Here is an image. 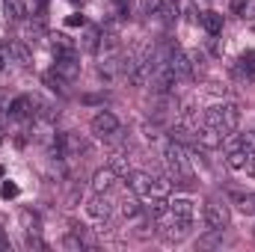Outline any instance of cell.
Segmentation results:
<instances>
[{
	"label": "cell",
	"mask_w": 255,
	"mask_h": 252,
	"mask_svg": "<svg viewBox=\"0 0 255 252\" xmlns=\"http://www.w3.org/2000/svg\"><path fill=\"white\" fill-rule=\"evenodd\" d=\"M122 214H125V217H136V214H139V205H136V193L122 199Z\"/></svg>",
	"instance_id": "obj_24"
},
{
	"label": "cell",
	"mask_w": 255,
	"mask_h": 252,
	"mask_svg": "<svg viewBox=\"0 0 255 252\" xmlns=\"http://www.w3.org/2000/svg\"><path fill=\"white\" fill-rule=\"evenodd\" d=\"M3 9H6V18L9 21H24V15H27L24 0H3Z\"/></svg>",
	"instance_id": "obj_16"
},
{
	"label": "cell",
	"mask_w": 255,
	"mask_h": 252,
	"mask_svg": "<svg viewBox=\"0 0 255 252\" xmlns=\"http://www.w3.org/2000/svg\"><path fill=\"white\" fill-rule=\"evenodd\" d=\"M205 125L217 127L223 136H229V133H235L238 125H241V107L238 104H217V107H211L205 113Z\"/></svg>",
	"instance_id": "obj_1"
},
{
	"label": "cell",
	"mask_w": 255,
	"mask_h": 252,
	"mask_svg": "<svg viewBox=\"0 0 255 252\" xmlns=\"http://www.w3.org/2000/svg\"><path fill=\"white\" fill-rule=\"evenodd\" d=\"M6 48H9V57H15V63L30 65V51H27V48H24L21 42H9Z\"/></svg>",
	"instance_id": "obj_19"
},
{
	"label": "cell",
	"mask_w": 255,
	"mask_h": 252,
	"mask_svg": "<svg viewBox=\"0 0 255 252\" xmlns=\"http://www.w3.org/2000/svg\"><path fill=\"white\" fill-rule=\"evenodd\" d=\"M54 54H57V57H77V54H74V42H71L65 33H57V36H54Z\"/></svg>",
	"instance_id": "obj_14"
},
{
	"label": "cell",
	"mask_w": 255,
	"mask_h": 252,
	"mask_svg": "<svg viewBox=\"0 0 255 252\" xmlns=\"http://www.w3.org/2000/svg\"><path fill=\"white\" fill-rule=\"evenodd\" d=\"M199 21H202V27H205L211 36H220V30H223V15H220V12H211V9H208V12L199 15Z\"/></svg>",
	"instance_id": "obj_12"
},
{
	"label": "cell",
	"mask_w": 255,
	"mask_h": 252,
	"mask_svg": "<svg viewBox=\"0 0 255 252\" xmlns=\"http://www.w3.org/2000/svg\"><path fill=\"white\" fill-rule=\"evenodd\" d=\"M235 202H238V208H241L244 214H255V193H247V196H235Z\"/></svg>",
	"instance_id": "obj_21"
},
{
	"label": "cell",
	"mask_w": 255,
	"mask_h": 252,
	"mask_svg": "<svg viewBox=\"0 0 255 252\" xmlns=\"http://www.w3.org/2000/svg\"><path fill=\"white\" fill-rule=\"evenodd\" d=\"M45 83L54 89V92H60V95H65V80L57 74V71H51V74H45Z\"/></svg>",
	"instance_id": "obj_22"
},
{
	"label": "cell",
	"mask_w": 255,
	"mask_h": 252,
	"mask_svg": "<svg viewBox=\"0 0 255 252\" xmlns=\"http://www.w3.org/2000/svg\"><path fill=\"white\" fill-rule=\"evenodd\" d=\"M27 247H30V250H45L42 238H39V235H33V232H27Z\"/></svg>",
	"instance_id": "obj_27"
},
{
	"label": "cell",
	"mask_w": 255,
	"mask_h": 252,
	"mask_svg": "<svg viewBox=\"0 0 255 252\" xmlns=\"http://www.w3.org/2000/svg\"><path fill=\"white\" fill-rule=\"evenodd\" d=\"M241 148L244 151H255V133H241Z\"/></svg>",
	"instance_id": "obj_26"
},
{
	"label": "cell",
	"mask_w": 255,
	"mask_h": 252,
	"mask_svg": "<svg viewBox=\"0 0 255 252\" xmlns=\"http://www.w3.org/2000/svg\"><path fill=\"white\" fill-rule=\"evenodd\" d=\"M235 71H238L241 77L253 80V77H255V54H253V51H250V54H244V57L238 60V65H235Z\"/></svg>",
	"instance_id": "obj_17"
},
{
	"label": "cell",
	"mask_w": 255,
	"mask_h": 252,
	"mask_svg": "<svg viewBox=\"0 0 255 252\" xmlns=\"http://www.w3.org/2000/svg\"><path fill=\"white\" fill-rule=\"evenodd\" d=\"M33 107H36V98L33 95H18V98L9 101V116L12 119H30L36 113Z\"/></svg>",
	"instance_id": "obj_7"
},
{
	"label": "cell",
	"mask_w": 255,
	"mask_h": 252,
	"mask_svg": "<svg viewBox=\"0 0 255 252\" xmlns=\"http://www.w3.org/2000/svg\"><path fill=\"white\" fill-rule=\"evenodd\" d=\"M45 6H48V0H36V9L39 12H45Z\"/></svg>",
	"instance_id": "obj_33"
},
{
	"label": "cell",
	"mask_w": 255,
	"mask_h": 252,
	"mask_svg": "<svg viewBox=\"0 0 255 252\" xmlns=\"http://www.w3.org/2000/svg\"><path fill=\"white\" fill-rule=\"evenodd\" d=\"M223 139H226V136H223L217 127H211V125H205L202 130H196V142H199L202 148H220Z\"/></svg>",
	"instance_id": "obj_10"
},
{
	"label": "cell",
	"mask_w": 255,
	"mask_h": 252,
	"mask_svg": "<svg viewBox=\"0 0 255 252\" xmlns=\"http://www.w3.org/2000/svg\"><path fill=\"white\" fill-rule=\"evenodd\" d=\"M128 184H130V193L145 196V199L166 196V181H160V178H154L148 172H128Z\"/></svg>",
	"instance_id": "obj_2"
},
{
	"label": "cell",
	"mask_w": 255,
	"mask_h": 252,
	"mask_svg": "<svg viewBox=\"0 0 255 252\" xmlns=\"http://www.w3.org/2000/svg\"><path fill=\"white\" fill-rule=\"evenodd\" d=\"M229 220H232V217H229V208H226L223 202H208V205H205V223H208L211 232H214V229L223 232V229L229 226Z\"/></svg>",
	"instance_id": "obj_4"
},
{
	"label": "cell",
	"mask_w": 255,
	"mask_h": 252,
	"mask_svg": "<svg viewBox=\"0 0 255 252\" xmlns=\"http://www.w3.org/2000/svg\"><path fill=\"white\" fill-rule=\"evenodd\" d=\"M169 68H172V74H175V80H187L193 74V63H190V54H184V51H172L169 54Z\"/></svg>",
	"instance_id": "obj_6"
},
{
	"label": "cell",
	"mask_w": 255,
	"mask_h": 252,
	"mask_svg": "<svg viewBox=\"0 0 255 252\" xmlns=\"http://www.w3.org/2000/svg\"><path fill=\"white\" fill-rule=\"evenodd\" d=\"M157 9H160V0H142V12L145 15H157Z\"/></svg>",
	"instance_id": "obj_28"
},
{
	"label": "cell",
	"mask_w": 255,
	"mask_h": 252,
	"mask_svg": "<svg viewBox=\"0 0 255 252\" xmlns=\"http://www.w3.org/2000/svg\"><path fill=\"white\" fill-rule=\"evenodd\" d=\"M89 127H92V133H95L98 139H116V136H119V119H116L110 110L95 113Z\"/></svg>",
	"instance_id": "obj_3"
},
{
	"label": "cell",
	"mask_w": 255,
	"mask_h": 252,
	"mask_svg": "<svg viewBox=\"0 0 255 252\" xmlns=\"http://www.w3.org/2000/svg\"><path fill=\"white\" fill-rule=\"evenodd\" d=\"M68 27H83V15H68Z\"/></svg>",
	"instance_id": "obj_31"
},
{
	"label": "cell",
	"mask_w": 255,
	"mask_h": 252,
	"mask_svg": "<svg viewBox=\"0 0 255 252\" xmlns=\"http://www.w3.org/2000/svg\"><path fill=\"white\" fill-rule=\"evenodd\" d=\"M15 196H18V184L6 181V184H3V199H15Z\"/></svg>",
	"instance_id": "obj_29"
},
{
	"label": "cell",
	"mask_w": 255,
	"mask_h": 252,
	"mask_svg": "<svg viewBox=\"0 0 255 252\" xmlns=\"http://www.w3.org/2000/svg\"><path fill=\"white\" fill-rule=\"evenodd\" d=\"M21 226H24V232H33V235H39L42 232V220H39V214H33V211H21Z\"/></svg>",
	"instance_id": "obj_18"
},
{
	"label": "cell",
	"mask_w": 255,
	"mask_h": 252,
	"mask_svg": "<svg viewBox=\"0 0 255 252\" xmlns=\"http://www.w3.org/2000/svg\"><path fill=\"white\" fill-rule=\"evenodd\" d=\"M190 235V220H181V217H172L169 223H166V229H163V241H184Z\"/></svg>",
	"instance_id": "obj_8"
},
{
	"label": "cell",
	"mask_w": 255,
	"mask_h": 252,
	"mask_svg": "<svg viewBox=\"0 0 255 252\" xmlns=\"http://www.w3.org/2000/svg\"><path fill=\"white\" fill-rule=\"evenodd\" d=\"M54 71L63 77L65 83H71V80H77V74H80V63H77V57H57Z\"/></svg>",
	"instance_id": "obj_9"
},
{
	"label": "cell",
	"mask_w": 255,
	"mask_h": 252,
	"mask_svg": "<svg viewBox=\"0 0 255 252\" xmlns=\"http://www.w3.org/2000/svg\"><path fill=\"white\" fill-rule=\"evenodd\" d=\"M226 163H229L232 169H244V166H247V151H244V148H232L229 157H226Z\"/></svg>",
	"instance_id": "obj_20"
},
{
	"label": "cell",
	"mask_w": 255,
	"mask_h": 252,
	"mask_svg": "<svg viewBox=\"0 0 255 252\" xmlns=\"http://www.w3.org/2000/svg\"><path fill=\"white\" fill-rule=\"evenodd\" d=\"M116 178H119V175H116L110 166H107V169H98V172H95V178H92V190H95V193H107V190L113 187V181H116Z\"/></svg>",
	"instance_id": "obj_11"
},
{
	"label": "cell",
	"mask_w": 255,
	"mask_h": 252,
	"mask_svg": "<svg viewBox=\"0 0 255 252\" xmlns=\"http://www.w3.org/2000/svg\"><path fill=\"white\" fill-rule=\"evenodd\" d=\"M86 214H89L92 220H98V223H107L110 214H113V202L107 199V193H95V196L89 199V205H86Z\"/></svg>",
	"instance_id": "obj_5"
},
{
	"label": "cell",
	"mask_w": 255,
	"mask_h": 252,
	"mask_svg": "<svg viewBox=\"0 0 255 252\" xmlns=\"http://www.w3.org/2000/svg\"><path fill=\"white\" fill-rule=\"evenodd\" d=\"M113 15L119 21H125L128 15H130V0H113Z\"/></svg>",
	"instance_id": "obj_25"
},
{
	"label": "cell",
	"mask_w": 255,
	"mask_h": 252,
	"mask_svg": "<svg viewBox=\"0 0 255 252\" xmlns=\"http://www.w3.org/2000/svg\"><path fill=\"white\" fill-rule=\"evenodd\" d=\"M6 54H9V48L3 45V48H0V68H6Z\"/></svg>",
	"instance_id": "obj_32"
},
{
	"label": "cell",
	"mask_w": 255,
	"mask_h": 252,
	"mask_svg": "<svg viewBox=\"0 0 255 252\" xmlns=\"http://www.w3.org/2000/svg\"><path fill=\"white\" fill-rule=\"evenodd\" d=\"M148 217L151 220H160L163 214H169V202H166V196H151V202H148Z\"/></svg>",
	"instance_id": "obj_15"
},
{
	"label": "cell",
	"mask_w": 255,
	"mask_h": 252,
	"mask_svg": "<svg viewBox=\"0 0 255 252\" xmlns=\"http://www.w3.org/2000/svg\"><path fill=\"white\" fill-rule=\"evenodd\" d=\"M247 175H255V151H247Z\"/></svg>",
	"instance_id": "obj_30"
},
{
	"label": "cell",
	"mask_w": 255,
	"mask_h": 252,
	"mask_svg": "<svg viewBox=\"0 0 255 252\" xmlns=\"http://www.w3.org/2000/svg\"><path fill=\"white\" fill-rule=\"evenodd\" d=\"M110 169H113L116 175H125V178H128V172H130V169H128V160L122 154H113V157H110Z\"/></svg>",
	"instance_id": "obj_23"
},
{
	"label": "cell",
	"mask_w": 255,
	"mask_h": 252,
	"mask_svg": "<svg viewBox=\"0 0 255 252\" xmlns=\"http://www.w3.org/2000/svg\"><path fill=\"white\" fill-rule=\"evenodd\" d=\"M169 214H172V217H181V220H193V202L187 196L172 199V202H169Z\"/></svg>",
	"instance_id": "obj_13"
}]
</instances>
